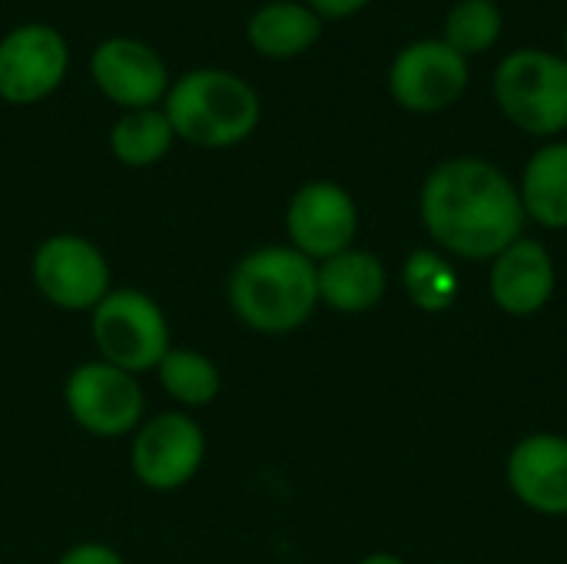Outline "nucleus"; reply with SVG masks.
Listing matches in <instances>:
<instances>
[{"label":"nucleus","instance_id":"f257e3e1","mask_svg":"<svg viewBox=\"0 0 567 564\" xmlns=\"http://www.w3.org/2000/svg\"><path fill=\"white\" fill-rule=\"evenodd\" d=\"M419 213L439 249L472 263L495 259L525 229L518 183L482 156L442 160L422 183Z\"/></svg>","mask_w":567,"mask_h":564},{"label":"nucleus","instance_id":"f03ea898","mask_svg":"<svg viewBox=\"0 0 567 564\" xmlns=\"http://www.w3.org/2000/svg\"><path fill=\"white\" fill-rule=\"evenodd\" d=\"M226 302L239 326L259 336H289L319 309V273L289 243L243 253L226 276Z\"/></svg>","mask_w":567,"mask_h":564},{"label":"nucleus","instance_id":"7ed1b4c3","mask_svg":"<svg viewBox=\"0 0 567 564\" xmlns=\"http://www.w3.org/2000/svg\"><path fill=\"white\" fill-rule=\"evenodd\" d=\"M163 113L176 140L199 150H229L256 133L262 100L256 86L233 70L193 66L169 83Z\"/></svg>","mask_w":567,"mask_h":564},{"label":"nucleus","instance_id":"20e7f679","mask_svg":"<svg viewBox=\"0 0 567 564\" xmlns=\"http://www.w3.org/2000/svg\"><path fill=\"white\" fill-rule=\"evenodd\" d=\"M492 93L502 116L538 140L567 130V60L561 53L518 47L505 53L492 76Z\"/></svg>","mask_w":567,"mask_h":564},{"label":"nucleus","instance_id":"39448f33","mask_svg":"<svg viewBox=\"0 0 567 564\" xmlns=\"http://www.w3.org/2000/svg\"><path fill=\"white\" fill-rule=\"evenodd\" d=\"M90 339L96 359L143 376L159 366V359L173 349V332L163 306L133 286H113L103 302L90 312Z\"/></svg>","mask_w":567,"mask_h":564},{"label":"nucleus","instance_id":"423d86ee","mask_svg":"<svg viewBox=\"0 0 567 564\" xmlns=\"http://www.w3.org/2000/svg\"><path fill=\"white\" fill-rule=\"evenodd\" d=\"M63 409L90 439L116 442L130 439L146 419V396L140 376H130L103 359H86L63 379Z\"/></svg>","mask_w":567,"mask_h":564},{"label":"nucleus","instance_id":"0eeeda50","mask_svg":"<svg viewBox=\"0 0 567 564\" xmlns=\"http://www.w3.org/2000/svg\"><path fill=\"white\" fill-rule=\"evenodd\" d=\"M206 432L193 412L166 409L140 422L130 435V472L156 495L186 489L206 465Z\"/></svg>","mask_w":567,"mask_h":564},{"label":"nucleus","instance_id":"6e6552de","mask_svg":"<svg viewBox=\"0 0 567 564\" xmlns=\"http://www.w3.org/2000/svg\"><path fill=\"white\" fill-rule=\"evenodd\" d=\"M30 283L60 312H93L113 289L106 253L80 233H53L30 256Z\"/></svg>","mask_w":567,"mask_h":564},{"label":"nucleus","instance_id":"1a4fd4ad","mask_svg":"<svg viewBox=\"0 0 567 564\" xmlns=\"http://www.w3.org/2000/svg\"><path fill=\"white\" fill-rule=\"evenodd\" d=\"M468 60L439 37H422L405 43L389 66L392 100L419 116L442 113L455 106L468 90Z\"/></svg>","mask_w":567,"mask_h":564},{"label":"nucleus","instance_id":"9d476101","mask_svg":"<svg viewBox=\"0 0 567 564\" xmlns=\"http://www.w3.org/2000/svg\"><path fill=\"white\" fill-rule=\"evenodd\" d=\"M70 70V43L50 23H20L0 37V100L37 106L60 90Z\"/></svg>","mask_w":567,"mask_h":564},{"label":"nucleus","instance_id":"9b49d317","mask_svg":"<svg viewBox=\"0 0 567 564\" xmlns=\"http://www.w3.org/2000/svg\"><path fill=\"white\" fill-rule=\"evenodd\" d=\"M355 236H359V206L346 186L332 180H309L289 196L286 239L312 263L352 249Z\"/></svg>","mask_w":567,"mask_h":564},{"label":"nucleus","instance_id":"f8f14e48","mask_svg":"<svg viewBox=\"0 0 567 564\" xmlns=\"http://www.w3.org/2000/svg\"><path fill=\"white\" fill-rule=\"evenodd\" d=\"M93 86L120 110H150L163 106L169 93V66L156 47L140 37H106L90 53Z\"/></svg>","mask_w":567,"mask_h":564},{"label":"nucleus","instance_id":"ddd939ff","mask_svg":"<svg viewBox=\"0 0 567 564\" xmlns=\"http://www.w3.org/2000/svg\"><path fill=\"white\" fill-rule=\"evenodd\" d=\"M505 479L515 499L545 519L567 515V439L555 432L525 435L505 462Z\"/></svg>","mask_w":567,"mask_h":564},{"label":"nucleus","instance_id":"4468645a","mask_svg":"<svg viewBox=\"0 0 567 564\" xmlns=\"http://www.w3.org/2000/svg\"><path fill=\"white\" fill-rule=\"evenodd\" d=\"M555 283H558L555 259L538 239L522 236L492 259L488 293L495 306L508 316L542 312L555 296Z\"/></svg>","mask_w":567,"mask_h":564},{"label":"nucleus","instance_id":"2eb2a0df","mask_svg":"<svg viewBox=\"0 0 567 564\" xmlns=\"http://www.w3.org/2000/svg\"><path fill=\"white\" fill-rule=\"evenodd\" d=\"M316 273H319V306H329L332 312L342 316H359L375 309L389 289L385 263L359 246L316 263Z\"/></svg>","mask_w":567,"mask_h":564},{"label":"nucleus","instance_id":"dca6fc26","mask_svg":"<svg viewBox=\"0 0 567 564\" xmlns=\"http://www.w3.org/2000/svg\"><path fill=\"white\" fill-rule=\"evenodd\" d=\"M326 20L302 0H269L246 20L249 47L266 60H292L309 53L322 37Z\"/></svg>","mask_w":567,"mask_h":564},{"label":"nucleus","instance_id":"f3484780","mask_svg":"<svg viewBox=\"0 0 567 564\" xmlns=\"http://www.w3.org/2000/svg\"><path fill=\"white\" fill-rule=\"evenodd\" d=\"M518 196L525 219L545 229H567V140H548L522 170Z\"/></svg>","mask_w":567,"mask_h":564},{"label":"nucleus","instance_id":"a211bd4d","mask_svg":"<svg viewBox=\"0 0 567 564\" xmlns=\"http://www.w3.org/2000/svg\"><path fill=\"white\" fill-rule=\"evenodd\" d=\"M110 153L126 170H150L169 156L176 133L163 113V106L150 110H123L110 126Z\"/></svg>","mask_w":567,"mask_h":564},{"label":"nucleus","instance_id":"6ab92c4d","mask_svg":"<svg viewBox=\"0 0 567 564\" xmlns=\"http://www.w3.org/2000/svg\"><path fill=\"white\" fill-rule=\"evenodd\" d=\"M153 372H156L163 392L183 412L206 409L223 392V372H219V366L206 352H199L193 346H173L159 359V366Z\"/></svg>","mask_w":567,"mask_h":564},{"label":"nucleus","instance_id":"aec40b11","mask_svg":"<svg viewBox=\"0 0 567 564\" xmlns=\"http://www.w3.org/2000/svg\"><path fill=\"white\" fill-rule=\"evenodd\" d=\"M402 286L422 312H442L458 299L462 276L439 249H415L402 266Z\"/></svg>","mask_w":567,"mask_h":564},{"label":"nucleus","instance_id":"412c9836","mask_svg":"<svg viewBox=\"0 0 567 564\" xmlns=\"http://www.w3.org/2000/svg\"><path fill=\"white\" fill-rule=\"evenodd\" d=\"M505 33V13L495 0H455L445 13L442 40L465 60L488 53Z\"/></svg>","mask_w":567,"mask_h":564},{"label":"nucleus","instance_id":"4be33fe9","mask_svg":"<svg viewBox=\"0 0 567 564\" xmlns=\"http://www.w3.org/2000/svg\"><path fill=\"white\" fill-rule=\"evenodd\" d=\"M56 564H126V558L113 548V545H106V542H76V545H70Z\"/></svg>","mask_w":567,"mask_h":564},{"label":"nucleus","instance_id":"5701e85b","mask_svg":"<svg viewBox=\"0 0 567 564\" xmlns=\"http://www.w3.org/2000/svg\"><path fill=\"white\" fill-rule=\"evenodd\" d=\"M302 3H309L322 20H349L362 13L372 0H302Z\"/></svg>","mask_w":567,"mask_h":564},{"label":"nucleus","instance_id":"b1692460","mask_svg":"<svg viewBox=\"0 0 567 564\" xmlns=\"http://www.w3.org/2000/svg\"><path fill=\"white\" fill-rule=\"evenodd\" d=\"M359 564H409L405 558H399V555H392V552H372V555H365Z\"/></svg>","mask_w":567,"mask_h":564},{"label":"nucleus","instance_id":"393cba45","mask_svg":"<svg viewBox=\"0 0 567 564\" xmlns=\"http://www.w3.org/2000/svg\"><path fill=\"white\" fill-rule=\"evenodd\" d=\"M561 47H565V50H561V57L567 60V23H565V37H561Z\"/></svg>","mask_w":567,"mask_h":564}]
</instances>
